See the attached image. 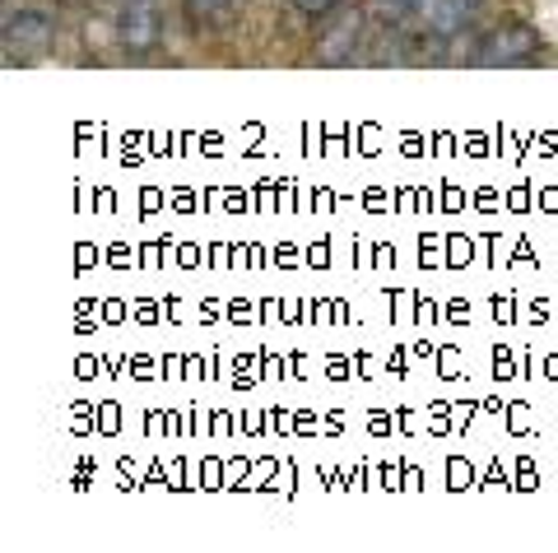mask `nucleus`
Here are the masks:
<instances>
[{
  "label": "nucleus",
  "instance_id": "1",
  "mask_svg": "<svg viewBox=\"0 0 558 553\" xmlns=\"http://www.w3.org/2000/svg\"><path fill=\"white\" fill-rule=\"evenodd\" d=\"M535 51H539V33L535 28H521V24H508V28L488 33V38L480 42L475 61L480 65H526Z\"/></svg>",
  "mask_w": 558,
  "mask_h": 553
},
{
  "label": "nucleus",
  "instance_id": "2",
  "mask_svg": "<svg viewBox=\"0 0 558 553\" xmlns=\"http://www.w3.org/2000/svg\"><path fill=\"white\" fill-rule=\"evenodd\" d=\"M163 38V14L154 0H131V5H121L117 14V42L126 51H149L159 47Z\"/></svg>",
  "mask_w": 558,
  "mask_h": 553
},
{
  "label": "nucleus",
  "instance_id": "3",
  "mask_svg": "<svg viewBox=\"0 0 558 553\" xmlns=\"http://www.w3.org/2000/svg\"><path fill=\"white\" fill-rule=\"evenodd\" d=\"M410 14H414L418 28L438 33V38H451V33H461V28L475 24L480 0H414Z\"/></svg>",
  "mask_w": 558,
  "mask_h": 553
},
{
  "label": "nucleus",
  "instance_id": "4",
  "mask_svg": "<svg viewBox=\"0 0 558 553\" xmlns=\"http://www.w3.org/2000/svg\"><path fill=\"white\" fill-rule=\"evenodd\" d=\"M51 20L38 10H20V14H5V51H47L51 47Z\"/></svg>",
  "mask_w": 558,
  "mask_h": 553
},
{
  "label": "nucleus",
  "instance_id": "5",
  "mask_svg": "<svg viewBox=\"0 0 558 553\" xmlns=\"http://www.w3.org/2000/svg\"><path fill=\"white\" fill-rule=\"evenodd\" d=\"M363 33H368V24L359 20H344L340 28H330L326 38H322V57L330 61V65H344V61H354V57H363Z\"/></svg>",
  "mask_w": 558,
  "mask_h": 553
},
{
  "label": "nucleus",
  "instance_id": "6",
  "mask_svg": "<svg viewBox=\"0 0 558 553\" xmlns=\"http://www.w3.org/2000/svg\"><path fill=\"white\" fill-rule=\"evenodd\" d=\"M238 5L242 0H186V14H191V24H219V20H229Z\"/></svg>",
  "mask_w": 558,
  "mask_h": 553
},
{
  "label": "nucleus",
  "instance_id": "7",
  "mask_svg": "<svg viewBox=\"0 0 558 553\" xmlns=\"http://www.w3.org/2000/svg\"><path fill=\"white\" fill-rule=\"evenodd\" d=\"M293 5H299L303 14H326L330 5H340V0H293Z\"/></svg>",
  "mask_w": 558,
  "mask_h": 553
},
{
  "label": "nucleus",
  "instance_id": "8",
  "mask_svg": "<svg viewBox=\"0 0 558 553\" xmlns=\"http://www.w3.org/2000/svg\"><path fill=\"white\" fill-rule=\"evenodd\" d=\"M377 5H381V10H391V14H410L414 0H377Z\"/></svg>",
  "mask_w": 558,
  "mask_h": 553
}]
</instances>
